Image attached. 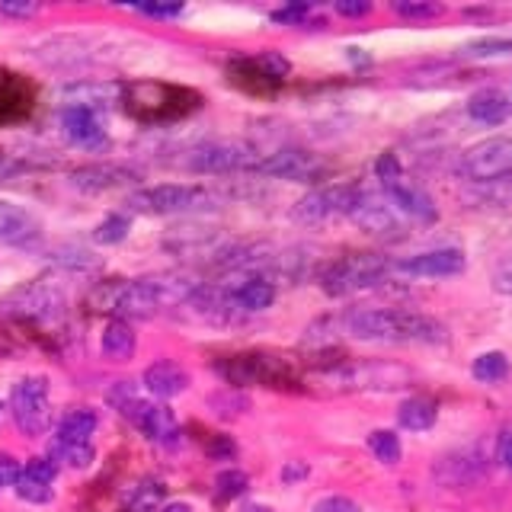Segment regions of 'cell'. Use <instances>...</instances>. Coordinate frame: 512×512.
<instances>
[{"label":"cell","mask_w":512,"mask_h":512,"mask_svg":"<svg viewBox=\"0 0 512 512\" xmlns=\"http://www.w3.org/2000/svg\"><path fill=\"white\" fill-rule=\"evenodd\" d=\"M343 333L368 343H423L436 346L448 340L445 324L420 311H397V308H356L340 317Z\"/></svg>","instance_id":"cell-1"},{"label":"cell","mask_w":512,"mask_h":512,"mask_svg":"<svg viewBox=\"0 0 512 512\" xmlns=\"http://www.w3.org/2000/svg\"><path fill=\"white\" fill-rule=\"evenodd\" d=\"M196 288L199 285L192 282L189 276H180V272H164V276H148V279L125 282L116 292L112 308H116L119 320H125V317L148 320L157 311L176 308V304L189 301Z\"/></svg>","instance_id":"cell-2"},{"label":"cell","mask_w":512,"mask_h":512,"mask_svg":"<svg viewBox=\"0 0 512 512\" xmlns=\"http://www.w3.org/2000/svg\"><path fill=\"white\" fill-rule=\"evenodd\" d=\"M388 272H394V263L388 260V256L346 253L320 272V288H324L330 298H346V295L362 292V288H372V285L384 282Z\"/></svg>","instance_id":"cell-3"},{"label":"cell","mask_w":512,"mask_h":512,"mask_svg":"<svg viewBox=\"0 0 512 512\" xmlns=\"http://www.w3.org/2000/svg\"><path fill=\"white\" fill-rule=\"evenodd\" d=\"M208 205H212V192L186 183H160L128 196V208L141 215H183V212H199V208Z\"/></svg>","instance_id":"cell-4"},{"label":"cell","mask_w":512,"mask_h":512,"mask_svg":"<svg viewBox=\"0 0 512 512\" xmlns=\"http://www.w3.org/2000/svg\"><path fill=\"white\" fill-rule=\"evenodd\" d=\"M458 173L471 183H490L512 176V138L493 135L471 144L458 160Z\"/></svg>","instance_id":"cell-5"},{"label":"cell","mask_w":512,"mask_h":512,"mask_svg":"<svg viewBox=\"0 0 512 512\" xmlns=\"http://www.w3.org/2000/svg\"><path fill=\"white\" fill-rule=\"evenodd\" d=\"M10 413L26 436H42L52 426V400H48V378L29 375L13 384Z\"/></svg>","instance_id":"cell-6"},{"label":"cell","mask_w":512,"mask_h":512,"mask_svg":"<svg viewBox=\"0 0 512 512\" xmlns=\"http://www.w3.org/2000/svg\"><path fill=\"white\" fill-rule=\"evenodd\" d=\"M256 157L253 148L240 141H208L192 148L186 157V170L192 173H234V170H253L256 167Z\"/></svg>","instance_id":"cell-7"},{"label":"cell","mask_w":512,"mask_h":512,"mask_svg":"<svg viewBox=\"0 0 512 512\" xmlns=\"http://www.w3.org/2000/svg\"><path fill=\"white\" fill-rule=\"evenodd\" d=\"M359 196H362L359 183H330V186L311 189L308 196L295 205V218L304 224H314V221H327L336 215H349Z\"/></svg>","instance_id":"cell-8"},{"label":"cell","mask_w":512,"mask_h":512,"mask_svg":"<svg viewBox=\"0 0 512 512\" xmlns=\"http://www.w3.org/2000/svg\"><path fill=\"white\" fill-rule=\"evenodd\" d=\"M324 170H327L324 160L304 148H282L269 157H260L253 167V173L276 176V180H292V183H314L324 176Z\"/></svg>","instance_id":"cell-9"},{"label":"cell","mask_w":512,"mask_h":512,"mask_svg":"<svg viewBox=\"0 0 512 512\" xmlns=\"http://www.w3.org/2000/svg\"><path fill=\"white\" fill-rule=\"evenodd\" d=\"M464 266H468V260H464V253L458 247H439L416 256H404V260L394 263V272L413 279H448V276H461Z\"/></svg>","instance_id":"cell-10"},{"label":"cell","mask_w":512,"mask_h":512,"mask_svg":"<svg viewBox=\"0 0 512 512\" xmlns=\"http://www.w3.org/2000/svg\"><path fill=\"white\" fill-rule=\"evenodd\" d=\"M122 416H125V420H132L151 442L173 445L176 436H180V426H176L173 410L164 407V404H154V400L135 397L132 404H128V407L122 410Z\"/></svg>","instance_id":"cell-11"},{"label":"cell","mask_w":512,"mask_h":512,"mask_svg":"<svg viewBox=\"0 0 512 512\" xmlns=\"http://www.w3.org/2000/svg\"><path fill=\"white\" fill-rule=\"evenodd\" d=\"M484 474H487V455L480 452L477 445L442 455L436 461V468H432V477H436L439 484H445V487H471Z\"/></svg>","instance_id":"cell-12"},{"label":"cell","mask_w":512,"mask_h":512,"mask_svg":"<svg viewBox=\"0 0 512 512\" xmlns=\"http://www.w3.org/2000/svg\"><path fill=\"white\" fill-rule=\"evenodd\" d=\"M349 218L359 224L362 231L375 234V237H394L400 234V218L394 215L391 202L378 196V192H368L362 189V196L356 199V205H352Z\"/></svg>","instance_id":"cell-13"},{"label":"cell","mask_w":512,"mask_h":512,"mask_svg":"<svg viewBox=\"0 0 512 512\" xmlns=\"http://www.w3.org/2000/svg\"><path fill=\"white\" fill-rule=\"evenodd\" d=\"M384 196H388V202L397 208V212L410 215L413 221L432 224L439 218V208H436V202H432L429 192L423 186H416L413 180H407V176H400V180L384 186Z\"/></svg>","instance_id":"cell-14"},{"label":"cell","mask_w":512,"mask_h":512,"mask_svg":"<svg viewBox=\"0 0 512 512\" xmlns=\"http://www.w3.org/2000/svg\"><path fill=\"white\" fill-rule=\"evenodd\" d=\"M333 381L352 384V388H404L410 381V372L400 365L372 362V365H346L333 375Z\"/></svg>","instance_id":"cell-15"},{"label":"cell","mask_w":512,"mask_h":512,"mask_svg":"<svg viewBox=\"0 0 512 512\" xmlns=\"http://www.w3.org/2000/svg\"><path fill=\"white\" fill-rule=\"evenodd\" d=\"M39 234H42V221L29 208L0 199V244L29 247L32 240H39Z\"/></svg>","instance_id":"cell-16"},{"label":"cell","mask_w":512,"mask_h":512,"mask_svg":"<svg viewBox=\"0 0 512 512\" xmlns=\"http://www.w3.org/2000/svg\"><path fill=\"white\" fill-rule=\"evenodd\" d=\"M61 308H64V295L45 282H32L10 298V311L36 317V320H52L61 314Z\"/></svg>","instance_id":"cell-17"},{"label":"cell","mask_w":512,"mask_h":512,"mask_svg":"<svg viewBox=\"0 0 512 512\" xmlns=\"http://www.w3.org/2000/svg\"><path fill=\"white\" fill-rule=\"evenodd\" d=\"M135 180H138V173L122 164H87V167H77L68 176V183L80 192H106V189L128 186Z\"/></svg>","instance_id":"cell-18"},{"label":"cell","mask_w":512,"mask_h":512,"mask_svg":"<svg viewBox=\"0 0 512 512\" xmlns=\"http://www.w3.org/2000/svg\"><path fill=\"white\" fill-rule=\"evenodd\" d=\"M189 372L180 365V362H173V359H160L154 365L144 368V375H141V384H144V391L160 397V400H170V397H180L186 388H189Z\"/></svg>","instance_id":"cell-19"},{"label":"cell","mask_w":512,"mask_h":512,"mask_svg":"<svg viewBox=\"0 0 512 512\" xmlns=\"http://www.w3.org/2000/svg\"><path fill=\"white\" fill-rule=\"evenodd\" d=\"M61 128L74 144H84V148H103L106 144V128H103L100 112L61 106Z\"/></svg>","instance_id":"cell-20"},{"label":"cell","mask_w":512,"mask_h":512,"mask_svg":"<svg viewBox=\"0 0 512 512\" xmlns=\"http://www.w3.org/2000/svg\"><path fill=\"white\" fill-rule=\"evenodd\" d=\"M228 301H231V308H240L247 314L266 311V308H272V301H276V285H272L266 276H244L240 285L228 288Z\"/></svg>","instance_id":"cell-21"},{"label":"cell","mask_w":512,"mask_h":512,"mask_svg":"<svg viewBox=\"0 0 512 512\" xmlns=\"http://www.w3.org/2000/svg\"><path fill=\"white\" fill-rule=\"evenodd\" d=\"M512 112V96L503 93L500 87H484L471 93L468 100V116L480 125H503Z\"/></svg>","instance_id":"cell-22"},{"label":"cell","mask_w":512,"mask_h":512,"mask_svg":"<svg viewBox=\"0 0 512 512\" xmlns=\"http://www.w3.org/2000/svg\"><path fill=\"white\" fill-rule=\"evenodd\" d=\"M61 100H64V106L103 112L119 100V87H112V84H71V87L61 90Z\"/></svg>","instance_id":"cell-23"},{"label":"cell","mask_w":512,"mask_h":512,"mask_svg":"<svg viewBox=\"0 0 512 512\" xmlns=\"http://www.w3.org/2000/svg\"><path fill=\"white\" fill-rule=\"evenodd\" d=\"M135 330L125 324V320H109L106 330H103V340H100V349H103V356L112 359V362H128L135 356Z\"/></svg>","instance_id":"cell-24"},{"label":"cell","mask_w":512,"mask_h":512,"mask_svg":"<svg viewBox=\"0 0 512 512\" xmlns=\"http://www.w3.org/2000/svg\"><path fill=\"white\" fill-rule=\"evenodd\" d=\"M436 416H439V407H436V400H429V397H410L400 404L397 410V423L410 429V432H426L432 429V423H436Z\"/></svg>","instance_id":"cell-25"},{"label":"cell","mask_w":512,"mask_h":512,"mask_svg":"<svg viewBox=\"0 0 512 512\" xmlns=\"http://www.w3.org/2000/svg\"><path fill=\"white\" fill-rule=\"evenodd\" d=\"M96 423L100 420H96V413L87 407L68 410L58 423V442H90V436L96 432Z\"/></svg>","instance_id":"cell-26"},{"label":"cell","mask_w":512,"mask_h":512,"mask_svg":"<svg viewBox=\"0 0 512 512\" xmlns=\"http://www.w3.org/2000/svg\"><path fill=\"white\" fill-rule=\"evenodd\" d=\"M471 375L480 384H496L509 375V356L500 349H490V352H480V356L471 362Z\"/></svg>","instance_id":"cell-27"},{"label":"cell","mask_w":512,"mask_h":512,"mask_svg":"<svg viewBox=\"0 0 512 512\" xmlns=\"http://www.w3.org/2000/svg\"><path fill=\"white\" fill-rule=\"evenodd\" d=\"M52 458L55 461H64L68 468H77V471H84L93 464L96 452H93V445L90 442H52Z\"/></svg>","instance_id":"cell-28"},{"label":"cell","mask_w":512,"mask_h":512,"mask_svg":"<svg viewBox=\"0 0 512 512\" xmlns=\"http://www.w3.org/2000/svg\"><path fill=\"white\" fill-rule=\"evenodd\" d=\"M477 192L474 199L487 208H506L512 205V176H503V180H490V183H474Z\"/></svg>","instance_id":"cell-29"},{"label":"cell","mask_w":512,"mask_h":512,"mask_svg":"<svg viewBox=\"0 0 512 512\" xmlns=\"http://www.w3.org/2000/svg\"><path fill=\"white\" fill-rule=\"evenodd\" d=\"M128 231H132V221H128V215L116 212V215H109V218H103L100 224H96L93 240H96V244H103V247H116L128 237Z\"/></svg>","instance_id":"cell-30"},{"label":"cell","mask_w":512,"mask_h":512,"mask_svg":"<svg viewBox=\"0 0 512 512\" xmlns=\"http://www.w3.org/2000/svg\"><path fill=\"white\" fill-rule=\"evenodd\" d=\"M368 448H372V455H375L381 464H397L400 455H404V448H400L397 432H391V429H375L372 436H368Z\"/></svg>","instance_id":"cell-31"},{"label":"cell","mask_w":512,"mask_h":512,"mask_svg":"<svg viewBox=\"0 0 512 512\" xmlns=\"http://www.w3.org/2000/svg\"><path fill=\"white\" fill-rule=\"evenodd\" d=\"M164 500V484H138L135 493L128 496V509L132 512H157Z\"/></svg>","instance_id":"cell-32"},{"label":"cell","mask_w":512,"mask_h":512,"mask_svg":"<svg viewBox=\"0 0 512 512\" xmlns=\"http://www.w3.org/2000/svg\"><path fill=\"white\" fill-rule=\"evenodd\" d=\"M215 487H218V500H237L240 493H247L250 480H247L244 471L228 468V471H221V474L215 477Z\"/></svg>","instance_id":"cell-33"},{"label":"cell","mask_w":512,"mask_h":512,"mask_svg":"<svg viewBox=\"0 0 512 512\" xmlns=\"http://www.w3.org/2000/svg\"><path fill=\"white\" fill-rule=\"evenodd\" d=\"M208 407L218 410V416H237V413H244L250 404H247V397H240L237 391H221V394L208 397Z\"/></svg>","instance_id":"cell-34"},{"label":"cell","mask_w":512,"mask_h":512,"mask_svg":"<svg viewBox=\"0 0 512 512\" xmlns=\"http://www.w3.org/2000/svg\"><path fill=\"white\" fill-rule=\"evenodd\" d=\"M13 487H16V496H20V500H26V503H48V500H52V487L39 484V480L20 477Z\"/></svg>","instance_id":"cell-35"},{"label":"cell","mask_w":512,"mask_h":512,"mask_svg":"<svg viewBox=\"0 0 512 512\" xmlns=\"http://www.w3.org/2000/svg\"><path fill=\"white\" fill-rule=\"evenodd\" d=\"M394 13L404 16V20H432V16L442 13V7L439 4H420V0H400V4H394Z\"/></svg>","instance_id":"cell-36"},{"label":"cell","mask_w":512,"mask_h":512,"mask_svg":"<svg viewBox=\"0 0 512 512\" xmlns=\"http://www.w3.org/2000/svg\"><path fill=\"white\" fill-rule=\"evenodd\" d=\"M375 176L381 180V186H388V183H394V180H400V176H404V167H400V160H397L394 151L378 154V160H375Z\"/></svg>","instance_id":"cell-37"},{"label":"cell","mask_w":512,"mask_h":512,"mask_svg":"<svg viewBox=\"0 0 512 512\" xmlns=\"http://www.w3.org/2000/svg\"><path fill=\"white\" fill-rule=\"evenodd\" d=\"M55 474H58V464L52 458H32V461H26V468H23V477L39 480V484H48V487H52Z\"/></svg>","instance_id":"cell-38"},{"label":"cell","mask_w":512,"mask_h":512,"mask_svg":"<svg viewBox=\"0 0 512 512\" xmlns=\"http://www.w3.org/2000/svg\"><path fill=\"white\" fill-rule=\"evenodd\" d=\"M311 512H362V506L356 500L340 493H330V496H320V500L311 506Z\"/></svg>","instance_id":"cell-39"},{"label":"cell","mask_w":512,"mask_h":512,"mask_svg":"<svg viewBox=\"0 0 512 512\" xmlns=\"http://www.w3.org/2000/svg\"><path fill=\"white\" fill-rule=\"evenodd\" d=\"M493 288L500 295H509L512 298V253H506L500 263L493 266V276H490Z\"/></svg>","instance_id":"cell-40"},{"label":"cell","mask_w":512,"mask_h":512,"mask_svg":"<svg viewBox=\"0 0 512 512\" xmlns=\"http://www.w3.org/2000/svg\"><path fill=\"white\" fill-rule=\"evenodd\" d=\"M256 64H260L263 74H269L272 80H282V77H288V71H292V64H288L279 52H263L256 58Z\"/></svg>","instance_id":"cell-41"},{"label":"cell","mask_w":512,"mask_h":512,"mask_svg":"<svg viewBox=\"0 0 512 512\" xmlns=\"http://www.w3.org/2000/svg\"><path fill=\"white\" fill-rule=\"evenodd\" d=\"M308 13H311V4H288V7H282V10L272 13V23H288V26H295V23H301Z\"/></svg>","instance_id":"cell-42"},{"label":"cell","mask_w":512,"mask_h":512,"mask_svg":"<svg viewBox=\"0 0 512 512\" xmlns=\"http://www.w3.org/2000/svg\"><path fill=\"white\" fill-rule=\"evenodd\" d=\"M0 13L16 16V20H26V16L39 13V4H32V0H0Z\"/></svg>","instance_id":"cell-43"},{"label":"cell","mask_w":512,"mask_h":512,"mask_svg":"<svg viewBox=\"0 0 512 512\" xmlns=\"http://www.w3.org/2000/svg\"><path fill=\"white\" fill-rule=\"evenodd\" d=\"M20 477H23L20 461H16L13 455H0V487H13Z\"/></svg>","instance_id":"cell-44"},{"label":"cell","mask_w":512,"mask_h":512,"mask_svg":"<svg viewBox=\"0 0 512 512\" xmlns=\"http://www.w3.org/2000/svg\"><path fill=\"white\" fill-rule=\"evenodd\" d=\"M135 10L148 13V16H157V20H170V16L183 13V4H135Z\"/></svg>","instance_id":"cell-45"},{"label":"cell","mask_w":512,"mask_h":512,"mask_svg":"<svg viewBox=\"0 0 512 512\" xmlns=\"http://www.w3.org/2000/svg\"><path fill=\"white\" fill-rule=\"evenodd\" d=\"M333 10L340 16H365V13H372V4H368V0H336Z\"/></svg>","instance_id":"cell-46"},{"label":"cell","mask_w":512,"mask_h":512,"mask_svg":"<svg viewBox=\"0 0 512 512\" xmlns=\"http://www.w3.org/2000/svg\"><path fill=\"white\" fill-rule=\"evenodd\" d=\"M311 474V468L304 461H288L282 468V484H298V480H304Z\"/></svg>","instance_id":"cell-47"},{"label":"cell","mask_w":512,"mask_h":512,"mask_svg":"<svg viewBox=\"0 0 512 512\" xmlns=\"http://www.w3.org/2000/svg\"><path fill=\"white\" fill-rule=\"evenodd\" d=\"M26 170V164L23 160H16V157H10V154H0V183L4 180H13L16 173H23Z\"/></svg>","instance_id":"cell-48"},{"label":"cell","mask_w":512,"mask_h":512,"mask_svg":"<svg viewBox=\"0 0 512 512\" xmlns=\"http://www.w3.org/2000/svg\"><path fill=\"white\" fill-rule=\"evenodd\" d=\"M500 461H503L506 468L512 471V432H509V436H503V439H500Z\"/></svg>","instance_id":"cell-49"},{"label":"cell","mask_w":512,"mask_h":512,"mask_svg":"<svg viewBox=\"0 0 512 512\" xmlns=\"http://www.w3.org/2000/svg\"><path fill=\"white\" fill-rule=\"evenodd\" d=\"M157 512H192L189 503H167V506H160Z\"/></svg>","instance_id":"cell-50"},{"label":"cell","mask_w":512,"mask_h":512,"mask_svg":"<svg viewBox=\"0 0 512 512\" xmlns=\"http://www.w3.org/2000/svg\"><path fill=\"white\" fill-rule=\"evenodd\" d=\"M240 512H272V509H269V506H260V503H247Z\"/></svg>","instance_id":"cell-51"},{"label":"cell","mask_w":512,"mask_h":512,"mask_svg":"<svg viewBox=\"0 0 512 512\" xmlns=\"http://www.w3.org/2000/svg\"><path fill=\"white\" fill-rule=\"evenodd\" d=\"M0 410H4V407H0Z\"/></svg>","instance_id":"cell-52"}]
</instances>
